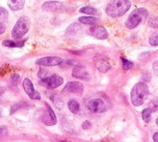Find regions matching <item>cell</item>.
<instances>
[{"instance_id":"1","label":"cell","mask_w":158,"mask_h":142,"mask_svg":"<svg viewBox=\"0 0 158 142\" xmlns=\"http://www.w3.org/2000/svg\"><path fill=\"white\" fill-rule=\"evenodd\" d=\"M149 94L148 87L145 83L139 82L135 84L130 92V99L132 105L139 107L145 102Z\"/></svg>"},{"instance_id":"2","label":"cell","mask_w":158,"mask_h":142,"mask_svg":"<svg viewBox=\"0 0 158 142\" xmlns=\"http://www.w3.org/2000/svg\"><path fill=\"white\" fill-rule=\"evenodd\" d=\"M131 5L129 0H113L106 7L105 12L111 18H118L128 11Z\"/></svg>"},{"instance_id":"3","label":"cell","mask_w":158,"mask_h":142,"mask_svg":"<svg viewBox=\"0 0 158 142\" xmlns=\"http://www.w3.org/2000/svg\"><path fill=\"white\" fill-rule=\"evenodd\" d=\"M148 11L144 8H139L130 13L128 18L125 23L127 29H133L137 27L141 22L148 17Z\"/></svg>"},{"instance_id":"4","label":"cell","mask_w":158,"mask_h":142,"mask_svg":"<svg viewBox=\"0 0 158 142\" xmlns=\"http://www.w3.org/2000/svg\"><path fill=\"white\" fill-rule=\"evenodd\" d=\"M31 26V22L27 16H22L18 19L12 30L11 35L15 40H20L23 38L29 31Z\"/></svg>"},{"instance_id":"5","label":"cell","mask_w":158,"mask_h":142,"mask_svg":"<svg viewBox=\"0 0 158 142\" xmlns=\"http://www.w3.org/2000/svg\"><path fill=\"white\" fill-rule=\"evenodd\" d=\"M42 84L49 89L56 88L64 83V78L58 74H52L47 76L42 80Z\"/></svg>"},{"instance_id":"6","label":"cell","mask_w":158,"mask_h":142,"mask_svg":"<svg viewBox=\"0 0 158 142\" xmlns=\"http://www.w3.org/2000/svg\"><path fill=\"white\" fill-rule=\"evenodd\" d=\"M64 62V60L57 56H47L44 58L38 59L36 64L39 66L44 67H54L61 65Z\"/></svg>"},{"instance_id":"7","label":"cell","mask_w":158,"mask_h":142,"mask_svg":"<svg viewBox=\"0 0 158 142\" xmlns=\"http://www.w3.org/2000/svg\"><path fill=\"white\" fill-rule=\"evenodd\" d=\"M45 111L42 116V121L48 126H53L57 123L56 117L54 111L47 103H45Z\"/></svg>"},{"instance_id":"8","label":"cell","mask_w":158,"mask_h":142,"mask_svg":"<svg viewBox=\"0 0 158 142\" xmlns=\"http://www.w3.org/2000/svg\"><path fill=\"white\" fill-rule=\"evenodd\" d=\"M23 86L24 91L26 92V94L28 95L30 99L34 100L40 99L41 97H40V93L34 89L33 83H31V81H30L29 78L24 79V81L23 82Z\"/></svg>"},{"instance_id":"9","label":"cell","mask_w":158,"mask_h":142,"mask_svg":"<svg viewBox=\"0 0 158 142\" xmlns=\"http://www.w3.org/2000/svg\"><path fill=\"white\" fill-rule=\"evenodd\" d=\"M84 87L82 83L77 81H72L68 83L64 88V92L80 96L83 94Z\"/></svg>"},{"instance_id":"10","label":"cell","mask_w":158,"mask_h":142,"mask_svg":"<svg viewBox=\"0 0 158 142\" xmlns=\"http://www.w3.org/2000/svg\"><path fill=\"white\" fill-rule=\"evenodd\" d=\"M87 107L90 111L95 113H101L107 110V106L100 99H94L89 101Z\"/></svg>"},{"instance_id":"11","label":"cell","mask_w":158,"mask_h":142,"mask_svg":"<svg viewBox=\"0 0 158 142\" xmlns=\"http://www.w3.org/2000/svg\"><path fill=\"white\" fill-rule=\"evenodd\" d=\"M94 63L100 72L106 73L110 69L111 65L108 58L103 55H97L94 58Z\"/></svg>"},{"instance_id":"12","label":"cell","mask_w":158,"mask_h":142,"mask_svg":"<svg viewBox=\"0 0 158 142\" xmlns=\"http://www.w3.org/2000/svg\"><path fill=\"white\" fill-rule=\"evenodd\" d=\"M89 34L98 40H105L108 37V32L104 26H95L89 30Z\"/></svg>"},{"instance_id":"13","label":"cell","mask_w":158,"mask_h":142,"mask_svg":"<svg viewBox=\"0 0 158 142\" xmlns=\"http://www.w3.org/2000/svg\"><path fill=\"white\" fill-rule=\"evenodd\" d=\"M72 76L74 78L81 79L84 81H88L90 78V75L85 68L81 66H76L72 72Z\"/></svg>"},{"instance_id":"14","label":"cell","mask_w":158,"mask_h":142,"mask_svg":"<svg viewBox=\"0 0 158 142\" xmlns=\"http://www.w3.org/2000/svg\"><path fill=\"white\" fill-rule=\"evenodd\" d=\"M42 9L45 11L56 12L63 9V4L57 2H46L42 5Z\"/></svg>"},{"instance_id":"15","label":"cell","mask_w":158,"mask_h":142,"mask_svg":"<svg viewBox=\"0 0 158 142\" xmlns=\"http://www.w3.org/2000/svg\"><path fill=\"white\" fill-rule=\"evenodd\" d=\"M25 0H7L8 6L13 11H18L24 8Z\"/></svg>"},{"instance_id":"16","label":"cell","mask_w":158,"mask_h":142,"mask_svg":"<svg viewBox=\"0 0 158 142\" xmlns=\"http://www.w3.org/2000/svg\"><path fill=\"white\" fill-rule=\"evenodd\" d=\"M27 40H20V41H13L10 40H6L2 42V45L6 47H11V48H15V47H23L24 45Z\"/></svg>"},{"instance_id":"17","label":"cell","mask_w":158,"mask_h":142,"mask_svg":"<svg viewBox=\"0 0 158 142\" xmlns=\"http://www.w3.org/2000/svg\"><path fill=\"white\" fill-rule=\"evenodd\" d=\"M81 30V26L77 23H73L66 29V35L69 36H74Z\"/></svg>"},{"instance_id":"18","label":"cell","mask_w":158,"mask_h":142,"mask_svg":"<svg viewBox=\"0 0 158 142\" xmlns=\"http://www.w3.org/2000/svg\"><path fill=\"white\" fill-rule=\"evenodd\" d=\"M79 22L84 24H88V25H96L99 22V19L97 18L92 17V16H89V17H80L78 19Z\"/></svg>"},{"instance_id":"19","label":"cell","mask_w":158,"mask_h":142,"mask_svg":"<svg viewBox=\"0 0 158 142\" xmlns=\"http://www.w3.org/2000/svg\"><path fill=\"white\" fill-rule=\"evenodd\" d=\"M69 110L73 114H78L80 111V105L77 101L75 99L70 100L68 103Z\"/></svg>"},{"instance_id":"20","label":"cell","mask_w":158,"mask_h":142,"mask_svg":"<svg viewBox=\"0 0 158 142\" xmlns=\"http://www.w3.org/2000/svg\"><path fill=\"white\" fill-rule=\"evenodd\" d=\"M8 16H9V12L4 8L0 7V24L6 25L8 22Z\"/></svg>"},{"instance_id":"21","label":"cell","mask_w":158,"mask_h":142,"mask_svg":"<svg viewBox=\"0 0 158 142\" xmlns=\"http://www.w3.org/2000/svg\"><path fill=\"white\" fill-rule=\"evenodd\" d=\"M80 12L81 13H84V14L91 15H95L97 14V10L96 9H94V7L90 6H84L82 8H81L80 9Z\"/></svg>"},{"instance_id":"22","label":"cell","mask_w":158,"mask_h":142,"mask_svg":"<svg viewBox=\"0 0 158 142\" xmlns=\"http://www.w3.org/2000/svg\"><path fill=\"white\" fill-rule=\"evenodd\" d=\"M148 109L152 112H155L158 110V97H155L152 99L148 104Z\"/></svg>"},{"instance_id":"23","label":"cell","mask_w":158,"mask_h":142,"mask_svg":"<svg viewBox=\"0 0 158 142\" xmlns=\"http://www.w3.org/2000/svg\"><path fill=\"white\" fill-rule=\"evenodd\" d=\"M151 114L152 112L150 109H148V108L144 109L142 111V113H141V116H142V119L143 120V121H145L146 123H149L151 121Z\"/></svg>"},{"instance_id":"24","label":"cell","mask_w":158,"mask_h":142,"mask_svg":"<svg viewBox=\"0 0 158 142\" xmlns=\"http://www.w3.org/2000/svg\"><path fill=\"white\" fill-rule=\"evenodd\" d=\"M121 61H122V67H123V69L125 71H127L131 69V68L133 67V62L128 61V60L125 59V58H123L121 57Z\"/></svg>"},{"instance_id":"25","label":"cell","mask_w":158,"mask_h":142,"mask_svg":"<svg viewBox=\"0 0 158 142\" xmlns=\"http://www.w3.org/2000/svg\"><path fill=\"white\" fill-rule=\"evenodd\" d=\"M149 43L152 46H158V31L151 34L149 37Z\"/></svg>"},{"instance_id":"26","label":"cell","mask_w":158,"mask_h":142,"mask_svg":"<svg viewBox=\"0 0 158 142\" xmlns=\"http://www.w3.org/2000/svg\"><path fill=\"white\" fill-rule=\"evenodd\" d=\"M148 24L150 26L153 27V28H157L158 27V17L152 18L150 19L148 22Z\"/></svg>"},{"instance_id":"27","label":"cell","mask_w":158,"mask_h":142,"mask_svg":"<svg viewBox=\"0 0 158 142\" xmlns=\"http://www.w3.org/2000/svg\"><path fill=\"white\" fill-rule=\"evenodd\" d=\"M38 76H39L41 80L47 77V71L45 69H43V68H40L39 73H38Z\"/></svg>"},{"instance_id":"28","label":"cell","mask_w":158,"mask_h":142,"mask_svg":"<svg viewBox=\"0 0 158 142\" xmlns=\"http://www.w3.org/2000/svg\"><path fill=\"white\" fill-rule=\"evenodd\" d=\"M21 103H16V104H14L13 105L11 106V108H10V114H14L15 112H17L19 109H20L21 108Z\"/></svg>"},{"instance_id":"29","label":"cell","mask_w":158,"mask_h":142,"mask_svg":"<svg viewBox=\"0 0 158 142\" xmlns=\"http://www.w3.org/2000/svg\"><path fill=\"white\" fill-rule=\"evenodd\" d=\"M20 76L17 73H15V74H13L12 78H11V80H12V84L14 85H17L19 83V82H20Z\"/></svg>"},{"instance_id":"30","label":"cell","mask_w":158,"mask_h":142,"mask_svg":"<svg viewBox=\"0 0 158 142\" xmlns=\"http://www.w3.org/2000/svg\"><path fill=\"white\" fill-rule=\"evenodd\" d=\"M91 127H92L91 123L89 121H85L83 122L82 128L84 130H89L90 128H91Z\"/></svg>"},{"instance_id":"31","label":"cell","mask_w":158,"mask_h":142,"mask_svg":"<svg viewBox=\"0 0 158 142\" xmlns=\"http://www.w3.org/2000/svg\"><path fill=\"white\" fill-rule=\"evenodd\" d=\"M152 69H153L155 74L158 76V61H155L152 65Z\"/></svg>"},{"instance_id":"32","label":"cell","mask_w":158,"mask_h":142,"mask_svg":"<svg viewBox=\"0 0 158 142\" xmlns=\"http://www.w3.org/2000/svg\"><path fill=\"white\" fill-rule=\"evenodd\" d=\"M5 31H6V25L0 24V35L3 34Z\"/></svg>"},{"instance_id":"33","label":"cell","mask_w":158,"mask_h":142,"mask_svg":"<svg viewBox=\"0 0 158 142\" xmlns=\"http://www.w3.org/2000/svg\"><path fill=\"white\" fill-rule=\"evenodd\" d=\"M6 132H7V130H6V128L0 127V136L5 135V134H6Z\"/></svg>"},{"instance_id":"34","label":"cell","mask_w":158,"mask_h":142,"mask_svg":"<svg viewBox=\"0 0 158 142\" xmlns=\"http://www.w3.org/2000/svg\"><path fill=\"white\" fill-rule=\"evenodd\" d=\"M152 139H153V141L155 142H158V132L154 134L153 136H152Z\"/></svg>"},{"instance_id":"35","label":"cell","mask_w":158,"mask_h":142,"mask_svg":"<svg viewBox=\"0 0 158 142\" xmlns=\"http://www.w3.org/2000/svg\"><path fill=\"white\" fill-rule=\"evenodd\" d=\"M6 91V89L4 88L3 87H0V96L4 94V93Z\"/></svg>"},{"instance_id":"36","label":"cell","mask_w":158,"mask_h":142,"mask_svg":"<svg viewBox=\"0 0 158 142\" xmlns=\"http://www.w3.org/2000/svg\"><path fill=\"white\" fill-rule=\"evenodd\" d=\"M155 122H156V124L158 125V117L156 119V121H155Z\"/></svg>"},{"instance_id":"37","label":"cell","mask_w":158,"mask_h":142,"mask_svg":"<svg viewBox=\"0 0 158 142\" xmlns=\"http://www.w3.org/2000/svg\"><path fill=\"white\" fill-rule=\"evenodd\" d=\"M1 115H2V110L0 109V116H1Z\"/></svg>"}]
</instances>
